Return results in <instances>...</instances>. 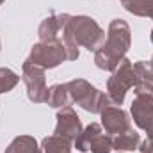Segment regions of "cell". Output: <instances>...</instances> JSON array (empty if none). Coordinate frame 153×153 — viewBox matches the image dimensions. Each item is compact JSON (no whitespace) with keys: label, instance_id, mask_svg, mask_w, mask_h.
Instances as JSON below:
<instances>
[{"label":"cell","instance_id":"cell-4","mask_svg":"<svg viewBox=\"0 0 153 153\" xmlns=\"http://www.w3.org/2000/svg\"><path fill=\"white\" fill-rule=\"evenodd\" d=\"M64 59H68V50L62 41H52V43H39L32 48L30 62H34L39 68H53L61 64Z\"/></svg>","mask_w":153,"mask_h":153},{"label":"cell","instance_id":"cell-9","mask_svg":"<svg viewBox=\"0 0 153 153\" xmlns=\"http://www.w3.org/2000/svg\"><path fill=\"white\" fill-rule=\"evenodd\" d=\"M102 123L107 130V134H123L126 130H130V121L126 114L121 109L116 107H105L102 111Z\"/></svg>","mask_w":153,"mask_h":153},{"label":"cell","instance_id":"cell-3","mask_svg":"<svg viewBox=\"0 0 153 153\" xmlns=\"http://www.w3.org/2000/svg\"><path fill=\"white\" fill-rule=\"evenodd\" d=\"M132 85H135L134 66L130 64L128 59H123L114 70V75L109 80V96H111V100L116 105H119L125 100V94Z\"/></svg>","mask_w":153,"mask_h":153},{"label":"cell","instance_id":"cell-13","mask_svg":"<svg viewBox=\"0 0 153 153\" xmlns=\"http://www.w3.org/2000/svg\"><path fill=\"white\" fill-rule=\"evenodd\" d=\"M70 91L66 85H53L48 91V105L52 107H66L70 103Z\"/></svg>","mask_w":153,"mask_h":153},{"label":"cell","instance_id":"cell-1","mask_svg":"<svg viewBox=\"0 0 153 153\" xmlns=\"http://www.w3.org/2000/svg\"><path fill=\"white\" fill-rule=\"evenodd\" d=\"M130 46V29L123 20H114L109 27L107 41L96 50L94 62L102 70L114 71Z\"/></svg>","mask_w":153,"mask_h":153},{"label":"cell","instance_id":"cell-16","mask_svg":"<svg viewBox=\"0 0 153 153\" xmlns=\"http://www.w3.org/2000/svg\"><path fill=\"white\" fill-rule=\"evenodd\" d=\"M139 150L143 153H153V137H148L146 143H143V146Z\"/></svg>","mask_w":153,"mask_h":153},{"label":"cell","instance_id":"cell-7","mask_svg":"<svg viewBox=\"0 0 153 153\" xmlns=\"http://www.w3.org/2000/svg\"><path fill=\"white\" fill-rule=\"evenodd\" d=\"M132 116L137 126L148 132V137H153V96L141 94L132 103Z\"/></svg>","mask_w":153,"mask_h":153},{"label":"cell","instance_id":"cell-12","mask_svg":"<svg viewBox=\"0 0 153 153\" xmlns=\"http://www.w3.org/2000/svg\"><path fill=\"white\" fill-rule=\"evenodd\" d=\"M125 9L137 14V16H148L153 18V0H121Z\"/></svg>","mask_w":153,"mask_h":153},{"label":"cell","instance_id":"cell-10","mask_svg":"<svg viewBox=\"0 0 153 153\" xmlns=\"http://www.w3.org/2000/svg\"><path fill=\"white\" fill-rule=\"evenodd\" d=\"M139 146V134H135L132 128L119 134L112 141V148L117 152H130V150H135Z\"/></svg>","mask_w":153,"mask_h":153},{"label":"cell","instance_id":"cell-14","mask_svg":"<svg viewBox=\"0 0 153 153\" xmlns=\"http://www.w3.org/2000/svg\"><path fill=\"white\" fill-rule=\"evenodd\" d=\"M43 150L45 153H70V141L59 135L46 137L43 141Z\"/></svg>","mask_w":153,"mask_h":153},{"label":"cell","instance_id":"cell-8","mask_svg":"<svg viewBox=\"0 0 153 153\" xmlns=\"http://www.w3.org/2000/svg\"><path fill=\"white\" fill-rule=\"evenodd\" d=\"M82 132V125L80 119L75 114V111L71 107H66L64 111H61L57 114V128H55V135L64 137L68 141H75Z\"/></svg>","mask_w":153,"mask_h":153},{"label":"cell","instance_id":"cell-18","mask_svg":"<svg viewBox=\"0 0 153 153\" xmlns=\"http://www.w3.org/2000/svg\"><path fill=\"white\" fill-rule=\"evenodd\" d=\"M152 41H153V32H152Z\"/></svg>","mask_w":153,"mask_h":153},{"label":"cell","instance_id":"cell-2","mask_svg":"<svg viewBox=\"0 0 153 153\" xmlns=\"http://www.w3.org/2000/svg\"><path fill=\"white\" fill-rule=\"evenodd\" d=\"M66 87L70 91L71 100L89 112H102L107 105V96L100 93L96 87H93L91 84H87L85 80H73L66 84Z\"/></svg>","mask_w":153,"mask_h":153},{"label":"cell","instance_id":"cell-6","mask_svg":"<svg viewBox=\"0 0 153 153\" xmlns=\"http://www.w3.org/2000/svg\"><path fill=\"white\" fill-rule=\"evenodd\" d=\"M23 80L29 89V98L36 103L48 100V89L45 85V70L27 61L23 64Z\"/></svg>","mask_w":153,"mask_h":153},{"label":"cell","instance_id":"cell-17","mask_svg":"<svg viewBox=\"0 0 153 153\" xmlns=\"http://www.w3.org/2000/svg\"><path fill=\"white\" fill-rule=\"evenodd\" d=\"M152 68H153V59H152Z\"/></svg>","mask_w":153,"mask_h":153},{"label":"cell","instance_id":"cell-5","mask_svg":"<svg viewBox=\"0 0 153 153\" xmlns=\"http://www.w3.org/2000/svg\"><path fill=\"white\" fill-rule=\"evenodd\" d=\"M75 144L80 152L91 150L93 153H109L112 150V139L102 134V128L96 123L89 125L84 132H80V135L75 139Z\"/></svg>","mask_w":153,"mask_h":153},{"label":"cell","instance_id":"cell-15","mask_svg":"<svg viewBox=\"0 0 153 153\" xmlns=\"http://www.w3.org/2000/svg\"><path fill=\"white\" fill-rule=\"evenodd\" d=\"M18 82V76L14 75L11 70L0 68V93H7L11 91Z\"/></svg>","mask_w":153,"mask_h":153},{"label":"cell","instance_id":"cell-11","mask_svg":"<svg viewBox=\"0 0 153 153\" xmlns=\"http://www.w3.org/2000/svg\"><path fill=\"white\" fill-rule=\"evenodd\" d=\"M5 153H39V148H38V143L32 137L23 135V137H16L9 144Z\"/></svg>","mask_w":153,"mask_h":153},{"label":"cell","instance_id":"cell-19","mask_svg":"<svg viewBox=\"0 0 153 153\" xmlns=\"http://www.w3.org/2000/svg\"><path fill=\"white\" fill-rule=\"evenodd\" d=\"M2 2H4V0H0V4H2Z\"/></svg>","mask_w":153,"mask_h":153}]
</instances>
